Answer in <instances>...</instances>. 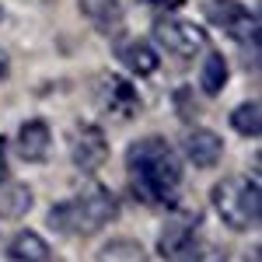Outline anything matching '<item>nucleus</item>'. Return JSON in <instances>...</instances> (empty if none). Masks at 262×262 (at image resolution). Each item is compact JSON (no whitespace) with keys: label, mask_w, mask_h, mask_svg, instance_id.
<instances>
[{"label":"nucleus","mask_w":262,"mask_h":262,"mask_svg":"<svg viewBox=\"0 0 262 262\" xmlns=\"http://www.w3.org/2000/svg\"><path fill=\"white\" fill-rule=\"evenodd\" d=\"M98 262H147V252L140 248V242L116 238V242L98 248Z\"/></svg>","instance_id":"16"},{"label":"nucleus","mask_w":262,"mask_h":262,"mask_svg":"<svg viewBox=\"0 0 262 262\" xmlns=\"http://www.w3.org/2000/svg\"><path fill=\"white\" fill-rule=\"evenodd\" d=\"M70 161L77 171L84 175H95L101 164L108 161V137L101 133L98 126L91 122H81L70 129Z\"/></svg>","instance_id":"6"},{"label":"nucleus","mask_w":262,"mask_h":262,"mask_svg":"<svg viewBox=\"0 0 262 262\" xmlns=\"http://www.w3.org/2000/svg\"><path fill=\"white\" fill-rule=\"evenodd\" d=\"M196 227H200V213L192 210H179V213H171L161 227V238H158V252H161L164 259H182L192 242H196Z\"/></svg>","instance_id":"7"},{"label":"nucleus","mask_w":262,"mask_h":262,"mask_svg":"<svg viewBox=\"0 0 262 262\" xmlns=\"http://www.w3.org/2000/svg\"><path fill=\"white\" fill-rule=\"evenodd\" d=\"M7 252H11L14 262H53L49 245L42 242V234H35V231H18L11 238V248Z\"/></svg>","instance_id":"14"},{"label":"nucleus","mask_w":262,"mask_h":262,"mask_svg":"<svg viewBox=\"0 0 262 262\" xmlns=\"http://www.w3.org/2000/svg\"><path fill=\"white\" fill-rule=\"evenodd\" d=\"M18 154L21 161L28 164H42L46 158H49V143H53V133H49V126L42 119H28L18 126Z\"/></svg>","instance_id":"9"},{"label":"nucleus","mask_w":262,"mask_h":262,"mask_svg":"<svg viewBox=\"0 0 262 262\" xmlns=\"http://www.w3.org/2000/svg\"><path fill=\"white\" fill-rule=\"evenodd\" d=\"M203 262H224V259H203Z\"/></svg>","instance_id":"20"},{"label":"nucleus","mask_w":262,"mask_h":262,"mask_svg":"<svg viewBox=\"0 0 262 262\" xmlns=\"http://www.w3.org/2000/svg\"><path fill=\"white\" fill-rule=\"evenodd\" d=\"M185 158L196 168H213L224 158V140L213 129H192L185 133Z\"/></svg>","instance_id":"10"},{"label":"nucleus","mask_w":262,"mask_h":262,"mask_svg":"<svg viewBox=\"0 0 262 262\" xmlns=\"http://www.w3.org/2000/svg\"><path fill=\"white\" fill-rule=\"evenodd\" d=\"M116 56H119V63L129 70V74H137V77H147V74H154L158 70V63H161V56H158V49L150 46V42L143 39H119L116 42Z\"/></svg>","instance_id":"8"},{"label":"nucleus","mask_w":262,"mask_h":262,"mask_svg":"<svg viewBox=\"0 0 262 262\" xmlns=\"http://www.w3.org/2000/svg\"><path fill=\"white\" fill-rule=\"evenodd\" d=\"M206 18L242 46H259V18L238 0H206Z\"/></svg>","instance_id":"4"},{"label":"nucleus","mask_w":262,"mask_h":262,"mask_svg":"<svg viewBox=\"0 0 262 262\" xmlns=\"http://www.w3.org/2000/svg\"><path fill=\"white\" fill-rule=\"evenodd\" d=\"M213 210L221 213V221L231 231H252L259 227V213H262V192H259V179H245V175H231L213 185L210 192Z\"/></svg>","instance_id":"3"},{"label":"nucleus","mask_w":262,"mask_h":262,"mask_svg":"<svg viewBox=\"0 0 262 262\" xmlns=\"http://www.w3.org/2000/svg\"><path fill=\"white\" fill-rule=\"evenodd\" d=\"M77 4H81L84 18L105 35H116L122 28V21H126V4L122 0H77Z\"/></svg>","instance_id":"11"},{"label":"nucleus","mask_w":262,"mask_h":262,"mask_svg":"<svg viewBox=\"0 0 262 262\" xmlns=\"http://www.w3.org/2000/svg\"><path fill=\"white\" fill-rule=\"evenodd\" d=\"M32 189L25 185V182H7L0 185V221H18L25 217L28 210H32Z\"/></svg>","instance_id":"13"},{"label":"nucleus","mask_w":262,"mask_h":262,"mask_svg":"<svg viewBox=\"0 0 262 262\" xmlns=\"http://www.w3.org/2000/svg\"><path fill=\"white\" fill-rule=\"evenodd\" d=\"M101 88H105V108L108 112H116L122 119L140 112V95L126 77H101Z\"/></svg>","instance_id":"12"},{"label":"nucleus","mask_w":262,"mask_h":262,"mask_svg":"<svg viewBox=\"0 0 262 262\" xmlns=\"http://www.w3.org/2000/svg\"><path fill=\"white\" fill-rule=\"evenodd\" d=\"M154 39H158V46H164V53H171L179 60H189L210 46L203 25H192V21L182 18H161L154 25Z\"/></svg>","instance_id":"5"},{"label":"nucleus","mask_w":262,"mask_h":262,"mask_svg":"<svg viewBox=\"0 0 262 262\" xmlns=\"http://www.w3.org/2000/svg\"><path fill=\"white\" fill-rule=\"evenodd\" d=\"M7 179V140L0 137V182Z\"/></svg>","instance_id":"18"},{"label":"nucleus","mask_w":262,"mask_h":262,"mask_svg":"<svg viewBox=\"0 0 262 262\" xmlns=\"http://www.w3.org/2000/svg\"><path fill=\"white\" fill-rule=\"evenodd\" d=\"M116 213H119L116 196L98 182H88L81 192L49 210V227L63 234H98L108 221H116Z\"/></svg>","instance_id":"2"},{"label":"nucleus","mask_w":262,"mask_h":262,"mask_svg":"<svg viewBox=\"0 0 262 262\" xmlns=\"http://www.w3.org/2000/svg\"><path fill=\"white\" fill-rule=\"evenodd\" d=\"M126 171L133 196L147 206H168L182 189V161L161 137H143L133 143L126 150Z\"/></svg>","instance_id":"1"},{"label":"nucleus","mask_w":262,"mask_h":262,"mask_svg":"<svg viewBox=\"0 0 262 262\" xmlns=\"http://www.w3.org/2000/svg\"><path fill=\"white\" fill-rule=\"evenodd\" d=\"M231 129L234 133H242V137H259V129H262V108H259V101H242L234 112H231Z\"/></svg>","instance_id":"17"},{"label":"nucleus","mask_w":262,"mask_h":262,"mask_svg":"<svg viewBox=\"0 0 262 262\" xmlns=\"http://www.w3.org/2000/svg\"><path fill=\"white\" fill-rule=\"evenodd\" d=\"M200 88H203V95H210V98L227 88V60L221 53H206V60L200 67Z\"/></svg>","instance_id":"15"},{"label":"nucleus","mask_w":262,"mask_h":262,"mask_svg":"<svg viewBox=\"0 0 262 262\" xmlns=\"http://www.w3.org/2000/svg\"><path fill=\"white\" fill-rule=\"evenodd\" d=\"M7 70H11V60H7V53H4V49H0V81H4V77H7Z\"/></svg>","instance_id":"19"}]
</instances>
